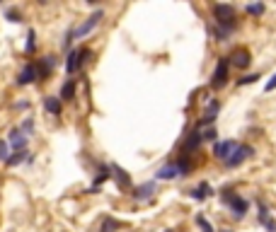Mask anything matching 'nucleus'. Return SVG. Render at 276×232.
Segmentation results:
<instances>
[{
  "label": "nucleus",
  "instance_id": "nucleus-1",
  "mask_svg": "<svg viewBox=\"0 0 276 232\" xmlns=\"http://www.w3.org/2000/svg\"><path fill=\"white\" fill-rule=\"evenodd\" d=\"M104 20V10L102 8H97L95 13L90 15L87 20H85L83 25H78V27H70L68 32H66V37H63V49H68L73 46V41L75 39H83V37H87V34H92L97 27H99V22Z\"/></svg>",
  "mask_w": 276,
  "mask_h": 232
},
{
  "label": "nucleus",
  "instance_id": "nucleus-2",
  "mask_svg": "<svg viewBox=\"0 0 276 232\" xmlns=\"http://www.w3.org/2000/svg\"><path fill=\"white\" fill-rule=\"evenodd\" d=\"M211 13H213V22H216V27L223 29L225 34H233L235 29H237V8L230 5V3H216L213 8H211Z\"/></svg>",
  "mask_w": 276,
  "mask_h": 232
},
{
  "label": "nucleus",
  "instance_id": "nucleus-3",
  "mask_svg": "<svg viewBox=\"0 0 276 232\" xmlns=\"http://www.w3.org/2000/svg\"><path fill=\"white\" fill-rule=\"evenodd\" d=\"M221 203L230 208V213H233L235 220H242L245 215H247V210H249V201L245 198V196L235 193L233 189H223V191H221Z\"/></svg>",
  "mask_w": 276,
  "mask_h": 232
},
{
  "label": "nucleus",
  "instance_id": "nucleus-4",
  "mask_svg": "<svg viewBox=\"0 0 276 232\" xmlns=\"http://www.w3.org/2000/svg\"><path fill=\"white\" fill-rule=\"evenodd\" d=\"M90 58H92V49H87V46H75V49H70L68 56H66V73H68V78L78 75Z\"/></svg>",
  "mask_w": 276,
  "mask_h": 232
},
{
  "label": "nucleus",
  "instance_id": "nucleus-5",
  "mask_svg": "<svg viewBox=\"0 0 276 232\" xmlns=\"http://www.w3.org/2000/svg\"><path fill=\"white\" fill-rule=\"evenodd\" d=\"M228 78H230V61H228V56H221L218 58V63H216V70H213V75H211V90H221L228 85Z\"/></svg>",
  "mask_w": 276,
  "mask_h": 232
},
{
  "label": "nucleus",
  "instance_id": "nucleus-6",
  "mask_svg": "<svg viewBox=\"0 0 276 232\" xmlns=\"http://www.w3.org/2000/svg\"><path fill=\"white\" fill-rule=\"evenodd\" d=\"M34 66H37L39 82H44V80H49V78L54 75V70L58 68V58H56L54 54H46V56H42V58H37Z\"/></svg>",
  "mask_w": 276,
  "mask_h": 232
},
{
  "label": "nucleus",
  "instance_id": "nucleus-7",
  "mask_svg": "<svg viewBox=\"0 0 276 232\" xmlns=\"http://www.w3.org/2000/svg\"><path fill=\"white\" fill-rule=\"evenodd\" d=\"M218 111H221V102H218V99H211L206 104V109H204V114H201L199 123H196V128H199V131L211 128V126L216 123V119H218Z\"/></svg>",
  "mask_w": 276,
  "mask_h": 232
},
{
  "label": "nucleus",
  "instance_id": "nucleus-8",
  "mask_svg": "<svg viewBox=\"0 0 276 232\" xmlns=\"http://www.w3.org/2000/svg\"><path fill=\"white\" fill-rule=\"evenodd\" d=\"M252 155H254V148H252V145H245V143H240V145L235 148V152L223 164H225L228 169H235V167H240L245 160H249Z\"/></svg>",
  "mask_w": 276,
  "mask_h": 232
},
{
  "label": "nucleus",
  "instance_id": "nucleus-9",
  "mask_svg": "<svg viewBox=\"0 0 276 232\" xmlns=\"http://www.w3.org/2000/svg\"><path fill=\"white\" fill-rule=\"evenodd\" d=\"M17 87H29V85H34V82H39V75H37V66H34V61H29L22 66V70L17 73Z\"/></svg>",
  "mask_w": 276,
  "mask_h": 232
},
{
  "label": "nucleus",
  "instance_id": "nucleus-10",
  "mask_svg": "<svg viewBox=\"0 0 276 232\" xmlns=\"http://www.w3.org/2000/svg\"><path fill=\"white\" fill-rule=\"evenodd\" d=\"M109 169H111V179H114V184H116L121 191H128V189H133V179H131V174L126 172L124 167H119L116 162H111Z\"/></svg>",
  "mask_w": 276,
  "mask_h": 232
},
{
  "label": "nucleus",
  "instance_id": "nucleus-11",
  "mask_svg": "<svg viewBox=\"0 0 276 232\" xmlns=\"http://www.w3.org/2000/svg\"><path fill=\"white\" fill-rule=\"evenodd\" d=\"M8 145L13 152H22V150H29V138L25 136V131L20 126H15L13 131L8 133Z\"/></svg>",
  "mask_w": 276,
  "mask_h": 232
},
{
  "label": "nucleus",
  "instance_id": "nucleus-12",
  "mask_svg": "<svg viewBox=\"0 0 276 232\" xmlns=\"http://www.w3.org/2000/svg\"><path fill=\"white\" fill-rule=\"evenodd\" d=\"M155 191H158V181L151 179V181H143V184L133 186L131 189V198L133 201H151L153 196H155Z\"/></svg>",
  "mask_w": 276,
  "mask_h": 232
},
{
  "label": "nucleus",
  "instance_id": "nucleus-13",
  "mask_svg": "<svg viewBox=\"0 0 276 232\" xmlns=\"http://www.w3.org/2000/svg\"><path fill=\"white\" fill-rule=\"evenodd\" d=\"M201 143H204L201 131H199V128H194V131H189V133L184 136V140H182V152H184V155H194V152L201 148Z\"/></svg>",
  "mask_w": 276,
  "mask_h": 232
},
{
  "label": "nucleus",
  "instance_id": "nucleus-14",
  "mask_svg": "<svg viewBox=\"0 0 276 232\" xmlns=\"http://www.w3.org/2000/svg\"><path fill=\"white\" fill-rule=\"evenodd\" d=\"M111 179V169L109 164H97V177L92 179V184L85 189V193H99V189L104 186V181Z\"/></svg>",
  "mask_w": 276,
  "mask_h": 232
},
{
  "label": "nucleus",
  "instance_id": "nucleus-15",
  "mask_svg": "<svg viewBox=\"0 0 276 232\" xmlns=\"http://www.w3.org/2000/svg\"><path fill=\"white\" fill-rule=\"evenodd\" d=\"M230 61V68H237V70H247L249 63H252V56H249L247 49H235L233 54L228 56Z\"/></svg>",
  "mask_w": 276,
  "mask_h": 232
},
{
  "label": "nucleus",
  "instance_id": "nucleus-16",
  "mask_svg": "<svg viewBox=\"0 0 276 232\" xmlns=\"http://www.w3.org/2000/svg\"><path fill=\"white\" fill-rule=\"evenodd\" d=\"M237 145H240L237 140H218V143H213V157L225 162V160H228V157L235 152Z\"/></svg>",
  "mask_w": 276,
  "mask_h": 232
},
{
  "label": "nucleus",
  "instance_id": "nucleus-17",
  "mask_svg": "<svg viewBox=\"0 0 276 232\" xmlns=\"http://www.w3.org/2000/svg\"><path fill=\"white\" fill-rule=\"evenodd\" d=\"M257 220H259V225H262L266 232H276V222H274V218H271V213H269V208H266V203L264 201H259L257 203Z\"/></svg>",
  "mask_w": 276,
  "mask_h": 232
},
{
  "label": "nucleus",
  "instance_id": "nucleus-18",
  "mask_svg": "<svg viewBox=\"0 0 276 232\" xmlns=\"http://www.w3.org/2000/svg\"><path fill=\"white\" fill-rule=\"evenodd\" d=\"M75 95H78V78H68V80L61 85L58 97H61V102H73Z\"/></svg>",
  "mask_w": 276,
  "mask_h": 232
},
{
  "label": "nucleus",
  "instance_id": "nucleus-19",
  "mask_svg": "<svg viewBox=\"0 0 276 232\" xmlns=\"http://www.w3.org/2000/svg\"><path fill=\"white\" fill-rule=\"evenodd\" d=\"M177 177H180V169H177L175 162L163 164V167L155 172V181H172V179H177Z\"/></svg>",
  "mask_w": 276,
  "mask_h": 232
},
{
  "label": "nucleus",
  "instance_id": "nucleus-20",
  "mask_svg": "<svg viewBox=\"0 0 276 232\" xmlns=\"http://www.w3.org/2000/svg\"><path fill=\"white\" fill-rule=\"evenodd\" d=\"M44 109H46L49 116H61V114H63V102H61V97L46 95L44 97Z\"/></svg>",
  "mask_w": 276,
  "mask_h": 232
},
{
  "label": "nucleus",
  "instance_id": "nucleus-21",
  "mask_svg": "<svg viewBox=\"0 0 276 232\" xmlns=\"http://www.w3.org/2000/svg\"><path fill=\"white\" fill-rule=\"evenodd\" d=\"M189 198H194V201H206L208 196L213 193V189H211V184L208 181H201V184H196L194 189H189Z\"/></svg>",
  "mask_w": 276,
  "mask_h": 232
},
{
  "label": "nucleus",
  "instance_id": "nucleus-22",
  "mask_svg": "<svg viewBox=\"0 0 276 232\" xmlns=\"http://www.w3.org/2000/svg\"><path fill=\"white\" fill-rule=\"evenodd\" d=\"M22 162H27V164H32L34 162V155L29 150H22V152H10V157H8V167H20Z\"/></svg>",
  "mask_w": 276,
  "mask_h": 232
},
{
  "label": "nucleus",
  "instance_id": "nucleus-23",
  "mask_svg": "<svg viewBox=\"0 0 276 232\" xmlns=\"http://www.w3.org/2000/svg\"><path fill=\"white\" fill-rule=\"evenodd\" d=\"M37 51V29H27V41H25V56H34Z\"/></svg>",
  "mask_w": 276,
  "mask_h": 232
},
{
  "label": "nucleus",
  "instance_id": "nucleus-24",
  "mask_svg": "<svg viewBox=\"0 0 276 232\" xmlns=\"http://www.w3.org/2000/svg\"><path fill=\"white\" fill-rule=\"evenodd\" d=\"M5 20L8 22H15V25H20V22H25V15H22V10H17V8H8L5 10Z\"/></svg>",
  "mask_w": 276,
  "mask_h": 232
},
{
  "label": "nucleus",
  "instance_id": "nucleus-25",
  "mask_svg": "<svg viewBox=\"0 0 276 232\" xmlns=\"http://www.w3.org/2000/svg\"><path fill=\"white\" fill-rule=\"evenodd\" d=\"M116 230H119V222L111 218V215H107V218L99 222V230L97 232H116Z\"/></svg>",
  "mask_w": 276,
  "mask_h": 232
},
{
  "label": "nucleus",
  "instance_id": "nucleus-26",
  "mask_svg": "<svg viewBox=\"0 0 276 232\" xmlns=\"http://www.w3.org/2000/svg\"><path fill=\"white\" fill-rule=\"evenodd\" d=\"M264 10H266L264 3H247V5H245V13L252 15V17H262Z\"/></svg>",
  "mask_w": 276,
  "mask_h": 232
},
{
  "label": "nucleus",
  "instance_id": "nucleus-27",
  "mask_svg": "<svg viewBox=\"0 0 276 232\" xmlns=\"http://www.w3.org/2000/svg\"><path fill=\"white\" fill-rule=\"evenodd\" d=\"M20 128L25 131V136H27V138H32V136H34V119H32V116H27L25 121L20 123Z\"/></svg>",
  "mask_w": 276,
  "mask_h": 232
},
{
  "label": "nucleus",
  "instance_id": "nucleus-28",
  "mask_svg": "<svg viewBox=\"0 0 276 232\" xmlns=\"http://www.w3.org/2000/svg\"><path fill=\"white\" fill-rule=\"evenodd\" d=\"M196 225L201 227V232H216V230H213V225L206 220V215H201V213L196 215Z\"/></svg>",
  "mask_w": 276,
  "mask_h": 232
},
{
  "label": "nucleus",
  "instance_id": "nucleus-29",
  "mask_svg": "<svg viewBox=\"0 0 276 232\" xmlns=\"http://www.w3.org/2000/svg\"><path fill=\"white\" fill-rule=\"evenodd\" d=\"M201 136H204V140H208V143H218V131H216L213 126H211V128H204Z\"/></svg>",
  "mask_w": 276,
  "mask_h": 232
},
{
  "label": "nucleus",
  "instance_id": "nucleus-30",
  "mask_svg": "<svg viewBox=\"0 0 276 232\" xmlns=\"http://www.w3.org/2000/svg\"><path fill=\"white\" fill-rule=\"evenodd\" d=\"M8 157H10V145H8V140L0 138V162H8Z\"/></svg>",
  "mask_w": 276,
  "mask_h": 232
},
{
  "label": "nucleus",
  "instance_id": "nucleus-31",
  "mask_svg": "<svg viewBox=\"0 0 276 232\" xmlns=\"http://www.w3.org/2000/svg\"><path fill=\"white\" fill-rule=\"evenodd\" d=\"M259 80V73H252V75H245V78H237V85L245 87V85H252V82Z\"/></svg>",
  "mask_w": 276,
  "mask_h": 232
},
{
  "label": "nucleus",
  "instance_id": "nucleus-32",
  "mask_svg": "<svg viewBox=\"0 0 276 232\" xmlns=\"http://www.w3.org/2000/svg\"><path fill=\"white\" fill-rule=\"evenodd\" d=\"M274 90H276V73L266 80V85H264V92H274Z\"/></svg>",
  "mask_w": 276,
  "mask_h": 232
},
{
  "label": "nucleus",
  "instance_id": "nucleus-33",
  "mask_svg": "<svg viewBox=\"0 0 276 232\" xmlns=\"http://www.w3.org/2000/svg\"><path fill=\"white\" fill-rule=\"evenodd\" d=\"M15 109H20V111L29 109V102H27V99H22V102H17V104H15Z\"/></svg>",
  "mask_w": 276,
  "mask_h": 232
},
{
  "label": "nucleus",
  "instance_id": "nucleus-34",
  "mask_svg": "<svg viewBox=\"0 0 276 232\" xmlns=\"http://www.w3.org/2000/svg\"><path fill=\"white\" fill-rule=\"evenodd\" d=\"M223 232H233V230H223Z\"/></svg>",
  "mask_w": 276,
  "mask_h": 232
}]
</instances>
